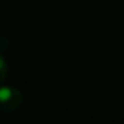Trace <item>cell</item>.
<instances>
[{
	"label": "cell",
	"mask_w": 124,
	"mask_h": 124,
	"mask_svg": "<svg viewBox=\"0 0 124 124\" xmlns=\"http://www.w3.org/2000/svg\"><path fill=\"white\" fill-rule=\"evenodd\" d=\"M7 72H8V65H7L6 60L0 56V84L3 83L7 78Z\"/></svg>",
	"instance_id": "7a4b0ae2"
},
{
	"label": "cell",
	"mask_w": 124,
	"mask_h": 124,
	"mask_svg": "<svg viewBox=\"0 0 124 124\" xmlns=\"http://www.w3.org/2000/svg\"><path fill=\"white\" fill-rule=\"evenodd\" d=\"M22 92L14 87H0V109L11 112L22 104Z\"/></svg>",
	"instance_id": "6da1fadb"
}]
</instances>
